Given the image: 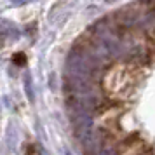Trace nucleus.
I'll use <instances>...</instances> for the list:
<instances>
[{
    "mask_svg": "<svg viewBox=\"0 0 155 155\" xmlns=\"http://www.w3.org/2000/svg\"><path fill=\"white\" fill-rule=\"evenodd\" d=\"M133 84H136V70L133 66H117L106 75L105 80L106 91L113 98H122Z\"/></svg>",
    "mask_w": 155,
    "mask_h": 155,
    "instance_id": "obj_1",
    "label": "nucleus"
}]
</instances>
